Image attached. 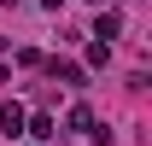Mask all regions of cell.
Listing matches in <instances>:
<instances>
[{
	"instance_id": "1",
	"label": "cell",
	"mask_w": 152,
	"mask_h": 146,
	"mask_svg": "<svg viewBox=\"0 0 152 146\" xmlns=\"http://www.w3.org/2000/svg\"><path fill=\"white\" fill-rule=\"evenodd\" d=\"M47 76H53V82H70V88H82V64H70V58H47Z\"/></svg>"
},
{
	"instance_id": "2",
	"label": "cell",
	"mask_w": 152,
	"mask_h": 146,
	"mask_svg": "<svg viewBox=\"0 0 152 146\" xmlns=\"http://www.w3.org/2000/svg\"><path fill=\"white\" fill-rule=\"evenodd\" d=\"M23 134H35V140H53L58 128H53V117H47V111H35V117H23Z\"/></svg>"
},
{
	"instance_id": "3",
	"label": "cell",
	"mask_w": 152,
	"mask_h": 146,
	"mask_svg": "<svg viewBox=\"0 0 152 146\" xmlns=\"http://www.w3.org/2000/svg\"><path fill=\"white\" fill-rule=\"evenodd\" d=\"M117 29H123V12H99V18H94V35L105 41V47H111V35H117Z\"/></svg>"
},
{
	"instance_id": "4",
	"label": "cell",
	"mask_w": 152,
	"mask_h": 146,
	"mask_svg": "<svg viewBox=\"0 0 152 146\" xmlns=\"http://www.w3.org/2000/svg\"><path fill=\"white\" fill-rule=\"evenodd\" d=\"M0 128H6V134H23V105L6 99V105H0Z\"/></svg>"
},
{
	"instance_id": "5",
	"label": "cell",
	"mask_w": 152,
	"mask_h": 146,
	"mask_svg": "<svg viewBox=\"0 0 152 146\" xmlns=\"http://www.w3.org/2000/svg\"><path fill=\"white\" fill-rule=\"evenodd\" d=\"M64 123H70L76 134H88V128H94V111H88V105H70V117H64Z\"/></svg>"
},
{
	"instance_id": "6",
	"label": "cell",
	"mask_w": 152,
	"mask_h": 146,
	"mask_svg": "<svg viewBox=\"0 0 152 146\" xmlns=\"http://www.w3.org/2000/svg\"><path fill=\"white\" fill-rule=\"evenodd\" d=\"M41 6H47V12H58V6H64V0H41Z\"/></svg>"
},
{
	"instance_id": "7",
	"label": "cell",
	"mask_w": 152,
	"mask_h": 146,
	"mask_svg": "<svg viewBox=\"0 0 152 146\" xmlns=\"http://www.w3.org/2000/svg\"><path fill=\"white\" fill-rule=\"evenodd\" d=\"M6 6H18V0H6Z\"/></svg>"
},
{
	"instance_id": "8",
	"label": "cell",
	"mask_w": 152,
	"mask_h": 146,
	"mask_svg": "<svg viewBox=\"0 0 152 146\" xmlns=\"http://www.w3.org/2000/svg\"><path fill=\"white\" fill-rule=\"evenodd\" d=\"M94 6H99V0H94Z\"/></svg>"
}]
</instances>
